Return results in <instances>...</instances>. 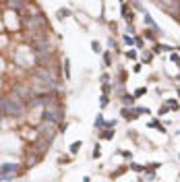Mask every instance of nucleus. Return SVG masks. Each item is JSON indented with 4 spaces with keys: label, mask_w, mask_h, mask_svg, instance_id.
Masks as SVG:
<instances>
[{
    "label": "nucleus",
    "mask_w": 180,
    "mask_h": 182,
    "mask_svg": "<svg viewBox=\"0 0 180 182\" xmlns=\"http://www.w3.org/2000/svg\"><path fill=\"white\" fill-rule=\"evenodd\" d=\"M0 108H2V112L6 116L19 118L21 114H23V110H25V104H23V99L19 95H4V97H0Z\"/></svg>",
    "instance_id": "f257e3e1"
},
{
    "label": "nucleus",
    "mask_w": 180,
    "mask_h": 182,
    "mask_svg": "<svg viewBox=\"0 0 180 182\" xmlns=\"http://www.w3.org/2000/svg\"><path fill=\"white\" fill-rule=\"evenodd\" d=\"M37 130H39V139L46 141V143H52L54 136H56V132H58L56 130V124H50V122H43Z\"/></svg>",
    "instance_id": "f03ea898"
},
{
    "label": "nucleus",
    "mask_w": 180,
    "mask_h": 182,
    "mask_svg": "<svg viewBox=\"0 0 180 182\" xmlns=\"http://www.w3.org/2000/svg\"><path fill=\"white\" fill-rule=\"evenodd\" d=\"M17 170H19L17 164H2L0 166V180H11Z\"/></svg>",
    "instance_id": "7ed1b4c3"
},
{
    "label": "nucleus",
    "mask_w": 180,
    "mask_h": 182,
    "mask_svg": "<svg viewBox=\"0 0 180 182\" xmlns=\"http://www.w3.org/2000/svg\"><path fill=\"white\" fill-rule=\"evenodd\" d=\"M122 116H124L126 120H130V118H134V116H137V114H134L132 110H126V108H124V110H122Z\"/></svg>",
    "instance_id": "20e7f679"
},
{
    "label": "nucleus",
    "mask_w": 180,
    "mask_h": 182,
    "mask_svg": "<svg viewBox=\"0 0 180 182\" xmlns=\"http://www.w3.org/2000/svg\"><path fill=\"white\" fill-rule=\"evenodd\" d=\"M122 104H124V106H132V104H134V97H132V95H122Z\"/></svg>",
    "instance_id": "39448f33"
},
{
    "label": "nucleus",
    "mask_w": 180,
    "mask_h": 182,
    "mask_svg": "<svg viewBox=\"0 0 180 182\" xmlns=\"http://www.w3.org/2000/svg\"><path fill=\"white\" fill-rule=\"evenodd\" d=\"M145 23H147V25H151L153 29H160V27H157V25H155V21H153V19H151L149 15H145Z\"/></svg>",
    "instance_id": "423d86ee"
},
{
    "label": "nucleus",
    "mask_w": 180,
    "mask_h": 182,
    "mask_svg": "<svg viewBox=\"0 0 180 182\" xmlns=\"http://www.w3.org/2000/svg\"><path fill=\"white\" fill-rule=\"evenodd\" d=\"M79 149H81V141H77V143H73V145H71V153H77Z\"/></svg>",
    "instance_id": "0eeeda50"
},
{
    "label": "nucleus",
    "mask_w": 180,
    "mask_h": 182,
    "mask_svg": "<svg viewBox=\"0 0 180 182\" xmlns=\"http://www.w3.org/2000/svg\"><path fill=\"white\" fill-rule=\"evenodd\" d=\"M91 50H93V52L97 54V52H102V46H99L97 41H91Z\"/></svg>",
    "instance_id": "6e6552de"
},
{
    "label": "nucleus",
    "mask_w": 180,
    "mask_h": 182,
    "mask_svg": "<svg viewBox=\"0 0 180 182\" xmlns=\"http://www.w3.org/2000/svg\"><path fill=\"white\" fill-rule=\"evenodd\" d=\"M8 6H11V8H23L25 2H8Z\"/></svg>",
    "instance_id": "1a4fd4ad"
},
{
    "label": "nucleus",
    "mask_w": 180,
    "mask_h": 182,
    "mask_svg": "<svg viewBox=\"0 0 180 182\" xmlns=\"http://www.w3.org/2000/svg\"><path fill=\"white\" fill-rule=\"evenodd\" d=\"M134 114H149V110H147V108H137V110H134Z\"/></svg>",
    "instance_id": "9d476101"
},
{
    "label": "nucleus",
    "mask_w": 180,
    "mask_h": 182,
    "mask_svg": "<svg viewBox=\"0 0 180 182\" xmlns=\"http://www.w3.org/2000/svg\"><path fill=\"white\" fill-rule=\"evenodd\" d=\"M95 126H106V122H104V118H102V116H97V120H95Z\"/></svg>",
    "instance_id": "9b49d317"
},
{
    "label": "nucleus",
    "mask_w": 180,
    "mask_h": 182,
    "mask_svg": "<svg viewBox=\"0 0 180 182\" xmlns=\"http://www.w3.org/2000/svg\"><path fill=\"white\" fill-rule=\"evenodd\" d=\"M143 93H145V89H143V87H141V89H137V91H134V97H141V95H143Z\"/></svg>",
    "instance_id": "f8f14e48"
},
{
    "label": "nucleus",
    "mask_w": 180,
    "mask_h": 182,
    "mask_svg": "<svg viewBox=\"0 0 180 182\" xmlns=\"http://www.w3.org/2000/svg\"><path fill=\"white\" fill-rule=\"evenodd\" d=\"M124 41H126V43H128V46H132V43H134V39H132V37H130V35H124Z\"/></svg>",
    "instance_id": "ddd939ff"
},
{
    "label": "nucleus",
    "mask_w": 180,
    "mask_h": 182,
    "mask_svg": "<svg viewBox=\"0 0 180 182\" xmlns=\"http://www.w3.org/2000/svg\"><path fill=\"white\" fill-rule=\"evenodd\" d=\"M104 62H106V66H110V62H112V58H110V54H106V56H104Z\"/></svg>",
    "instance_id": "4468645a"
},
{
    "label": "nucleus",
    "mask_w": 180,
    "mask_h": 182,
    "mask_svg": "<svg viewBox=\"0 0 180 182\" xmlns=\"http://www.w3.org/2000/svg\"><path fill=\"white\" fill-rule=\"evenodd\" d=\"M172 62H178V66H180V56L178 54H172Z\"/></svg>",
    "instance_id": "2eb2a0df"
},
{
    "label": "nucleus",
    "mask_w": 180,
    "mask_h": 182,
    "mask_svg": "<svg viewBox=\"0 0 180 182\" xmlns=\"http://www.w3.org/2000/svg\"><path fill=\"white\" fill-rule=\"evenodd\" d=\"M143 60H145V62H149V60H151V54H149V52H145V54H143Z\"/></svg>",
    "instance_id": "dca6fc26"
},
{
    "label": "nucleus",
    "mask_w": 180,
    "mask_h": 182,
    "mask_svg": "<svg viewBox=\"0 0 180 182\" xmlns=\"http://www.w3.org/2000/svg\"><path fill=\"white\" fill-rule=\"evenodd\" d=\"M112 134H114V132H112V130H108V132H104V139H112Z\"/></svg>",
    "instance_id": "f3484780"
},
{
    "label": "nucleus",
    "mask_w": 180,
    "mask_h": 182,
    "mask_svg": "<svg viewBox=\"0 0 180 182\" xmlns=\"http://www.w3.org/2000/svg\"><path fill=\"white\" fill-rule=\"evenodd\" d=\"M66 17V10H58V19H64Z\"/></svg>",
    "instance_id": "a211bd4d"
},
{
    "label": "nucleus",
    "mask_w": 180,
    "mask_h": 182,
    "mask_svg": "<svg viewBox=\"0 0 180 182\" xmlns=\"http://www.w3.org/2000/svg\"><path fill=\"white\" fill-rule=\"evenodd\" d=\"M2 116H4V112H2V108H0V122H2Z\"/></svg>",
    "instance_id": "6ab92c4d"
}]
</instances>
